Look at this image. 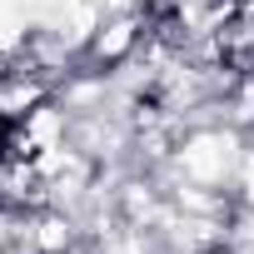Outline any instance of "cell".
<instances>
[{"label":"cell","mask_w":254,"mask_h":254,"mask_svg":"<svg viewBox=\"0 0 254 254\" xmlns=\"http://www.w3.org/2000/svg\"><path fill=\"white\" fill-rule=\"evenodd\" d=\"M40 199V175L30 165V155L5 150L0 155V209H25Z\"/></svg>","instance_id":"6da1fadb"},{"label":"cell","mask_w":254,"mask_h":254,"mask_svg":"<svg viewBox=\"0 0 254 254\" xmlns=\"http://www.w3.org/2000/svg\"><path fill=\"white\" fill-rule=\"evenodd\" d=\"M5 150H10V115L0 110V155H5Z\"/></svg>","instance_id":"7a4b0ae2"}]
</instances>
